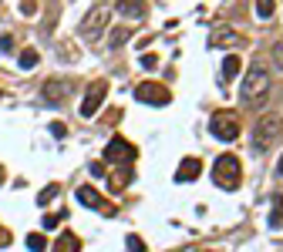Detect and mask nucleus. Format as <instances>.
Instances as JSON below:
<instances>
[{
  "label": "nucleus",
  "instance_id": "18",
  "mask_svg": "<svg viewBox=\"0 0 283 252\" xmlns=\"http://www.w3.org/2000/svg\"><path fill=\"white\" fill-rule=\"evenodd\" d=\"M27 249H31V252H44L47 249V239L41 235V232H31V235H27Z\"/></svg>",
  "mask_w": 283,
  "mask_h": 252
},
{
  "label": "nucleus",
  "instance_id": "22",
  "mask_svg": "<svg viewBox=\"0 0 283 252\" xmlns=\"http://www.w3.org/2000/svg\"><path fill=\"white\" fill-rule=\"evenodd\" d=\"M57 192H61V188H57V185H47V188H44V192H41V195H37V202H41V208H44V205H47V202H51V198H54V195H57Z\"/></svg>",
  "mask_w": 283,
  "mask_h": 252
},
{
  "label": "nucleus",
  "instance_id": "12",
  "mask_svg": "<svg viewBox=\"0 0 283 252\" xmlns=\"http://www.w3.org/2000/svg\"><path fill=\"white\" fill-rule=\"evenodd\" d=\"M78 202H81L84 208H102V205H105V198L98 195V188H91V185H81V188H78Z\"/></svg>",
  "mask_w": 283,
  "mask_h": 252
},
{
  "label": "nucleus",
  "instance_id": "17",
  "mask_svg": "<svg viewBox=\"0 0 283 252\" xmlns=\"http://www.w3.org/2000/svg\"><path fill=\"white\" fill-rule=\"evenodd\" d=\"M270 202H273V212H270V219H266V222H270V229H280V225H283V195H273Z\"/></svg>",
  "mask_w": 283,
  "mask_h": 252
},
{
  "label": "nucleus",
  "instance_id": "10",
  "mask_svg": "<svg viewBox=\"0 0 283 252\" xmlns=\"http://www.w3.org/2000/svg\"><path fill=\"white\" fill-rule=\"evenodd\" d=\"M209 44L213 47H239V44H246V37H243V34L239 31H226V27H219V31L213 34V41H209Z\"/></svg>",
  "mask_w": 283,
  "mask_h": 252
},
{
  "label": "nucleus",
  "instance_id": "7",
  "mask_svg": "<svg viewBox=\"0 0 283 252\" xmlns=\"http://www.w3.org/2000/svg\"><path fill=\"white\" fill-rule=\"evenodd\" d=\"M105 94H108V81H95V84H88L84 101H81V114H84V118H95V111L102 108Z\"/></svg>",
  "mask_w": 283,
  "mask_h": 252
},
{
  "label": "nucleus",
  "instance_id": "20",
  "mask_svg": "<svg viewBox=\"0 0 283 252\" xmlns=\"http://www.w3.org/2000/svg\"><path fill=\"white\" fill-rule=\"evenodd\" d=\"M273 11H276V4H270V0H263V4H256V17L260 21H270Z\"/></svg>",
  "mask_w": 283,
  "mask_h": 252
},
{
  "label": "nucleus",
  "instance_id": "29",
  "mask_svg": "<svg viewBox=\"0 0 283 252\" xmlns=\"http://www.w3.org/2000/svg\"><path fill=\"white\" fill-rule=\"evenodd\" d=\"M34 11H37V4H31V0H27V4H21V14H27V17H31Z\"/></svg>",
  "mask_w": 283,
  "mask_h": 252
},
{
  "label": "nucleus",
  "instance_id": "24",
  "mask_svg": "<svg viewBox=\"0 0 283 252\" xmlns=\"http://www.w3.org/2000/svg\"><path fill=\"white\" fill-rule=\"evenodd\" d=\"M273 64L283 71V41H276V47H273Z\"/></svg>",
  "mask_w": 283,
  "mask_h": 252
},
{
  "label": "nucleus",
  "instance_id": "26",
  "mask_svg": "<svg viewBox=\"0 0 283 252\" xmlns=\"http://www.w3.org/2000/svg\"><path fill=\"white\" fill-rule=\"evenodd\" d=\"M0 51H14V37H11V34L0 37Z\"/></svg>",
  "mask_w": 283,
  "mask_h": 252
},
{
  "label": "nucleus",
  "instance_id": "32",
  "mask_svg": "<svg viewBox=\"0 0 283 252\" xmlns=\"http://www.w3.org/2000/svg\"><path fill=\"white\" fill-rule=\"evenodd\" d=\"M0 182H4V165H0Z\"/></svg>",
  "mask_w": 283,
  "mask_h": 252
},
{
  "label": "nucleus",
  "instance_id": "16",
  "mask_svg": "<svg viewBox=\"0 0 283 252\" xmlns=\"http://www.w3.org/2000/svg\"><path fill=\"white\" fill-rule=\"evenodd\" d=\"M239 71H243V61H239L236 54H229L226 61H223V77H226V81H233V77H239Z\"/></svg>",
  "mask_w": 283,
  "mask_h": 252
},
{
  "label": "nucleus",
  "instance_id": "31",
  "mask_svg": "<svg viewBox=\"0 0 283 252\" xmlns=\"http://www.w3.org/2000/svg\"><path fill=\"white\" fill-rule=\"evenodd\" d=\"M276 172H280V175H283V158H280V165H276Z\"/></svg>",
  "mask_w": 283,
  "mask_h": 252
},
{
  "label": "nucleus",
  "instance_id": "5",
  "mask_svg": "<svg viewBox=\"0 0 283 252\" xmlns=\"http://www.w3.org/2000/svg\"><path fill=\"white\" fill-rule=\"evenodd\" d=\"M112 7L108 4H95L88 14H84V21H81V37H95V34H102L108 27V17H112Z\"/></svg>",
  "mask_w": 283,
  "mask_h": 252
},
{
  "label": "nucleus",
  "instance_id": "9",
  "mask_svg": "<svg viewBox=\"0 0 283 252\" xmlns=\"http://www.w3.org/2000/svg\"><path fill=\"white\" fill-rule=\"evenodd\" d=\"M68 91H71V81H64V77H54V81H47V84H44V91H41V94H44L47 104H61Z\"/></svg>",
  "mask_w": 283,
  "mask_h": 252
},
{
  "label": "nucleus",
  "instance_id": "11",
  "mask_svg": "<svg viewBox=\"0 0 283 252\" xmlns=\"http://www.w3.org/2000/svg\"><path fill=\"white\" fill-rule=\"evenodd\" d=\"M199 172H203V162H199V158H182L175 178H179V182H196V178H199Z\"/></svg>",
  "mask_w": 283,
  "mask_h": 252
},
{
  "label": "nucleus",
  "instance_id": "8",
  "mask_svg": "<svg viewBox=\"0 0 283 252\" xmlns=\"http://www.w3.org/2000/svg\"><path fill=\"white\" fill-rule=\"evenodd\" d=\"M132 158H135V145L125 142L122 135H115L105 148V162H132Z\"/></svg>",
  "mask_w": 283,
  "mask_h": 252
},
{
  "label": "nucleus",
  "instance_id": "15",
  "mask_svg": "<svg viewBox=\"0 0 283 252\" xmlns=\"http://www.w3.org/2000/svg\"><path fill=\"white\" fill-rule=\"evenodd\" d=\"M118 14L128 17V21H142V17L148 14V7L145 4H118Z\"/></svg>",
  "mask_w": 283,
  "mask_h": 252
},
{
  "label": "nucleus",
  "instance_id": "19",
  "mask_svg": "<svg viewBox=\"0 0 283 252\" xmlns=\"http://www.w3.org/2000/svg\"><path fill=\"white\" fill-rule=\"evenodd\" d=\"M34 64H37V51H34V47H24V51H21V67H24V71H31Z\"/></svg>",
  "mask_w": 283,
  "mask_h": 252
},
{
  "label": "nucleus",
  "instance_id": "30",
  "mask_svg": "<svg viewBox=\"0 0 283 252\" xmlns=\"http://www.w3.org/2000/svg\"><path fill=\"white\" fill-rule=\"evenodd\" d=\"M7 242H11V232H7V229H4V225H0V249H4Z\"/></svg>",
  "mask_w": 283,
  "mask_h": 252
},
{
  "label": "nucleus",
  "instance_id": "13",
  "mask_svg": "<svg viewBox=\"0 0 283 252\" xmlns=\"http://www.w3.org/2000/svg\"><path fill=\"white\" fill-rule=\"evenodd\" d=\"M132 185V168H118V172H112L108 175V188L112 192H122V188Z\"/></svg>",
  "mask_w": 283,
  "mask_h": 252
},
{
  "label": "nucleus",
  "instance_id": "25",
  "mask_svg": "<svg viewBox=\"0 0 283 252\" xmlns=\"http://www.w3.org/2000/svg\"><path fill=\"white\" fill-rule=\"evenodd\" d=\"M51 135H54V138H64V135H68V128H64L61 121H54V124H51Z\"/></svg>",
  "mask_w": 283,
  "mask_h": 252
},
{
  "label": "nucleus",
  "instance_id": "3",
  "mask_svg": "<svg viewBox=\"0 0 283 252\" xmlns=\"http://www.w3.org/2000/svg\"><path fill=\"white\" fill-rule=\"evenodd\" d=\"M213 182L226 192H236L243 185V165H239L236 155H219L213 165Z\"/></svg>",
  "mask_w": 283,
  "mask_h": 252
},
{
  "label": "nucleus",
  "instance_id": "1",
  "mask_svg": "<svg viewBox=\"0 0 283 252\" xmlns=\"http://www.w3.org/2000/svg\"><path fill=\"white\" fill-rule=\"evenodd\" d=\"M270 98V71L256 61L243 77V104L246 108H260L263 101Z\"/></svg>",
  "mask_w": 283,
  "mask_h": 252
},
{
  "label": "nucleus",
  "instance_id": "28",
  "mask_svg": "<svg viewBox=\"0 0 283 252\" xmlns=\"http://www.w3.org/2000/svg\"><path fill=\"white\" fill-rule=\"evenodd\" d=\"M61 215H64V212H61ZM61 215H47V219H44V229H54L57 222H61Z\"/></svg>",
  "mask_w": 283,
  "mask_h": 252
},
{
  "label": "nucleus",
  "instance_id": "27",
  "mask_svg": "<svg viewBox=\"0 0 283 252\" xmlns=\"http://www.w3.org/2000/svg\"><path fill=\"white\" fill-rule=\"evenodd\" d=\"M155 64H159V57H155V54H145V57H142V67H155Z\"/></svg>",
  "mask_w": 283,
  "mask_h": 252
},
{
  "label": "nucleus",
  "instance_id": "14",
  "mask_svg": "<svg viewBox=\"0 0 283 252\" xmlns=\"http://www.w3.org/2000/svg\"><path fill=\"white\" fill-rule=\"evenodd\" d=\"M81 249V239L74 235V232H61V239H57L54 252H78Z\"/></svg>",
  "mask_w": 283,
  "mask_h": 252
},
{
  "label": "nucleus",
  "instance_id": "2",
  "mask_svg": "<svg viewBox=\"0 0 283 252\" xmlns=\"http://www.w3.org/2000/svg\"><path fill=\"white\" fill-rule=\"evenodd\" d=\"M280 135H283V114H276V111L260 114L256 124H253V152H256V155L270 152L273 145L280 142Z\"/></svg>",
  "mask_w": 283,
  "mask_h": 252
},
{
  "label": "nucleus",
  "instance_id": "6",
  "mask_svg": "<svg viewBox=\"0 0 283 252\" xmlns=\"http://www.w3.org/2000/svg\"><path fill=\"white\" fill-rule=\"evenodd\" d=\"M135 98L142 101V104H169L172 101V94H169V88H165V84H155V81H142V84H138L135 88Z\"/></svg>",
  "mask_w": 283,
  "mask_h": 252
},
{
  "label": "nucleus",
  "instance_id": "21",
  "mask_svg": "<svg viewBox=\"0 0 283 252\" xmlns=\"http://www.w3.org/2000/svg\"><path fill=\"white\" fill-rule=\"evenodd\" d=\"M125 245H128V252H145V242L138 239L135 232H128V235H125Z\"/></svg>",
  "mask_w": 283,
  "mask_h": 252
},
{
  "label": "nucleus",
  "instance_id": "4",
  "mask_svg": "<svg viewBox=\"0 0 283 252\" xmlns=\"http://www.w3.org/2000/svg\"><path fill=\"white\" fill-rule=\"evenodd\" d=\"M209 132L219 142H236L239 138V114L236 111H216L213 121H209Z\"/></svg>",
  "mask_w": 283,
  "mask_h": 252
},
{
  "label": "nucleus",
  "instance_id": "23",
  "mask_svg": "<svg viewBox=\"0 0 283 252\" xmlns=\"http://www.w3.org/2000/svg\"><path fill=\"white\" fill-rule=\"evenodd\" d=\"M125 41H128V31H125V27H118V31H112V47H122Z\"/></svg>",
  "mask_w": 283,
  "mask_h": 252
}]
</instances>
